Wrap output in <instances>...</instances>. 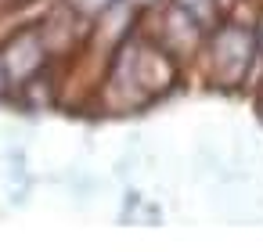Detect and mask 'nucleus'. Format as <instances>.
<instances>
[{"label":"nucleus","mask_w":263,"mask_h":252,"mask_svg":"<svg viewBox=\"0 0 263 252\" xmlns=\"http://www.w3.org/2000/svg\"><path fill=\"white\" fill-rule=\"evenodd\" d=\"M249 54H252V44L241 29H223L213 44V58H216V69L220 72H231V83H238L249 69Z\"/></svg>","instance_id":"obj_1"},{"label":"nucleus","mask_w":263,"mask_h":252,"mask_svg":"<svg viewBox=\"0 0 263 252\" xmlns=\"http://www.w3.org/2000/svg\"><path fill=\"white\" fill-rule=\"evenodd\" d=\"M72 4L83 11V15H101V11H108L116 0H72Z\"/></svg>","instance_id":"obj_2"},{"label":"nucleus","mask_w":263,"mask_h":252,"mask_svg":"<svg viewBox=\"0 0 263 252\" xmlns=\"http://www.w3.org/2000/svg\"><path fill=\"white\" fill-rule=\"evenodd\" d=\"M259 33H263V26H259Z\"/></svg>","instance_id":"obj_3"},{"label":"nucleus","mask_w":263,"mask_h":252,"mask_svg":"<svg viewBox=\"0 0 263 252\" xmlns=\"http://www.w3.org/2000/svg\"><path fill=\"white\" fill-rule=\"evenodd\" d=\"M259 108H263V101H259Z\"/></svg>","instance_id":"obj_4"}]
</instances>
